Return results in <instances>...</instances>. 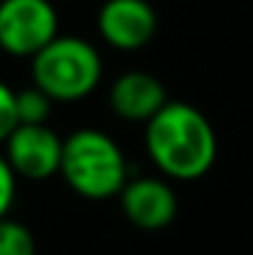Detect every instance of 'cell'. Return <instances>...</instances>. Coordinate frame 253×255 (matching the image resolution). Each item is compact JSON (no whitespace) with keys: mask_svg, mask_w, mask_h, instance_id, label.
<instances>
[{"mask_svg":"<svg viewBox=\"0 0 253 255\" xmlns=\"http://www.w3.org/2000/svg\"><path fill=\"white\" fill-rule=\"evenodd\" d=\"M60 177L87 201L117 198L128 182V160L117 141L98 128H79L63 138Z\"/></svg>","mask_w":253,"mask_h":255,"instance_id":"7a4b0ae2","label":"cell"},{"mask_svg":"<svg viewBox=\"0 0 253 255\" xmlns=\"http://www.w3.org/2000/svg\"><path fill=\"white\" fill-rule=\"evenodd\" d=\"M120 209L131 226L142 231H161L177 217L180 201L164 177H136L120 190Z\"/></svg>","mask_w":253,"mask_h":255,"instance_id":"52a82bcc","label":"cell"},{"mask_svg":"<svg viewBox=\"0 0 253 255\" xmlns=\"http://www.w3.org/2000/svg\"><path fill=\"white\" fill-rule=\"evenodd\" d=\"M60 35L55 0H0V52L33 60Z\"/></svg>","mask_w":253,"mask_h":255,"instance_id":"277c9868","label":"cell"},{"mask_svg":"<svg viewBox=\"0 0 253 255\" xmlns=\"http://www.w3.org/2000/svg\"><path fill=\"white\" fill-rule=\"evenodd\" d=\"M3 155L19 179L44 182L60 174L63 138L49 125H16L3 141Z\"/></svg>","mask_w":253,"mask_h":255,"instance_id":"5b68a950","label":"cell"},{"mask_svg":"<svg viewBox=\"0 0 253 255\" xmlns=\"http://www.w3.org/2000/svg\"><path fill=\"white\" fill-rule=\"evenodd\" d=\"M16 125H19V120H16V90L0 79V144L11 136Z\"/></svg>","mask_w":253,"mask_h":255,"instance_id":"7c38bea8","label":"cell"},{"mask_svg":"<svg viewBox=\"0 0 253 255\" xmlns=\"http://www.w3.org/2000/svg\"><path fill=\"white\" fill-rule=\"evenodd\" d=\"M52 103L55 101L35 84L16 90V120H19V125H46L52 114Z\"/></svg>","mask_w":253,"mask_h":255,"instance_id":"9c48e42d","label":"cell"},{"mask_svg":"<svg viewBox=\"0 0 253 255\" xmlns=\"http://www.w3.org/2000/svg\"><path fill=\"white\" fill-rule=\"evenodd\" d=\"M16 187H19V177L14 174L11 163L5 160V155L0 152V220L11 215L16 204Z\"/></svg>","mask_w":253,"mask_h":255,"instance_id":"8fae6325","label":"cell"},{"mask_svg":"<svg viewBox=\"0 0 253 255\" xmlns=\"http://www.w3.org/2000/svg\"><path fill=\"white\" fill-rule=\"evenodd\" d=\"M166 103L164 82L147 71H125L109 84V109L125 123H150Z\"/></svg>","mask_w":253,"mask_h":255,"instance_id":"ba28073f","label":"cell"},{"mask_svg":"<svg viewBox=\"0 0 253 255\" xmlns=\"http://www.w3.org/2000/svg\"><path fill=\"white\" fill-rule=\"evenodd\" d=\"M0 255H35V236L22 220H0Z\"/></svg>","mask_w":253,"mask_h":255,"instance_id":"30bf717a","label":"cell"},{"mask_svg":"<svg viewBox=\"0 0 253 255\" xmlns=\"http://www.w3.org/2000/svg\"><path fill=\"white\" fill-rule=\"evenodd\" d=\"M147 157L166 179L196 182L218 160V136L202 109L185 101H169L144 123Z\"/></svg>","mask_w":253,"mask_h":255,"instance_id":"6da1fadb","label":"cell"},{"mask_svg":"<svg viewBox=\"0 0 253 255\" xmlns=\"http://www.w3.org/2000/svg\"><path fill=\"white\" fill-rule=\"evenodd\" d=\"M101 41L117 52H139L158 33V14L150 0H104L95 14Z\"/></svg>","mask_w":253,"mask_h":255,"instance_id":"8992f818","label":"cell"},{"mask_svg":"<svg viewBox=\"0 0 253 255\" xmlns=\"http://www.w3.org/2000/svg\"><path fill=\"white\" fill-rule=\"evenodd\" d=\"M104 57L93 41L60 33L30 60V84L44 90L55 103H76L98 90Z\"/></svg>","mask_w":253,"mask_h":255,"instance_id":"3957f363","label":"cell"}]
</instances>
